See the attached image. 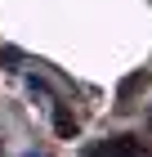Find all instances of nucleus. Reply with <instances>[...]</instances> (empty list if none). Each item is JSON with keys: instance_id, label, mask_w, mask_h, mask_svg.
Masks as SVG:
<instances>
[{"instance_id": "obj_1", "label": "nucleus", "mask_w": 152, "mask_h": 157, "mask_svg": "<svg viewBox=\"0 0 152 157\" xmlns=\"http://www.w3.org/2000/svg\"><path fill=\"white\" fill-rule=\"evenodd\" d=\"M139 153H143V139H134V135H117V139L90 148V157H139Z\"/></svg>"}, {"instance_id": "obj_3", "label": "nucleus", "mask_w": 152, "mask_h": 157, "mask_svg": "<svg viewBox=\"0 0 152 157\" xmlns=\"http://www.w3.org/2000/svg\"><path fill=\"white\" fill-rule=\"evenodd\" d=\"M54 130H58L63 139H72V135H76V117H67V112L58 108V112H54Z\"/></svg>"}, {"instance_id": "obj_2", "label": "nucleus", "mask_w": 152, "mask_h": 157, "mask_svg": "<svg viewBox=\"0 0 152 157\" xmlns=\"http://www.w3.org/2000/svg\"><path fill=\"white\" fill-rule=\"evenodd\" d=\"M143 85H148V72H134V76H125V81H121V90H117V94H121V103H125L130 94H139Z\"/></svg>"}]
</instances>
